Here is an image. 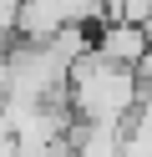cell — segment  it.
<instances>
[{
    "mask_svg": "<svg viewBox=\"0 0 152 157\" xmlns=\"http://www.w3.org/2000/svg\"><path fill=\"white\" fill-rule=\"evenodd\" d=\"M71 157H127L122 127H71Z\"/></svg>",
    "mask_w": 152,
    "mask_h": 157,
    "instance_id": "3957f363",
    "label": "cell"
},
{
    "mask_svg": "<svg viewBox=\"0 0 152 157\" xmlns=\"http://www.w3.org/2000/svg\"><path fill=\"white\" fill-rule=\"evenodd\" d=\"M137 76H142V86H147V91H152V51H147V61L137 66Z\"/></svg>",
    "mask_w": 152,
    "mask_h": 157,
    "instance_id": "5b68a950",
    "label": "cell"
},
{
    "mask_svg": "<svg viewBox=\"0 0 152 157\" xmlns=\"http://www.w3.org/2000/svg\"><path fill=\"white\" fill-rule=\"evenodd\" d=\"M96 51L107 56V61H117V66H132V71H137V66L147 61V51H152V36L142 31V25L107 21V25H101V36H96Z\"/></svg>",
    "mask_w": 152,
    "mask_h": 157,
    "instance_id": "7a4b0ae2",
    "label": "cell"
},
{
    "mask_svg": "<svg viewBox=\"0 0 152 157\" xmlns=\"http://www.w3.org/2000/svg\"><path fill=\"white\" fill-rule=\"evenodd\" d=\"M66 112L81 127H127L142 112V76L91 51L66 76Z\"/></svg>",
    "mask_w": 152,
    "mask_h": 157,
    "instance_id": "6da1fadb",
    "label": "cell"
},
{
    "mask_svg": "<svg viewBox=\"0 0 152 157\" xmlns=\"http://www.w3.org/2000/svg\"><path fill=\"white\" fill-rule=\"evenodd\" d=\"M0 157H20V132L5 112H0Z\"/></svg>",
    "mask_w": 152,
    "mask_h": 157,
    "instance_id": "277c9868",
    "label": "cell"
}]
</instances>
